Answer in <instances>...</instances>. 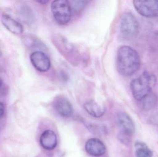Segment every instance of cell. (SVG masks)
Instances as JSON below:
<instances>
[{
    "label": "cell",
    "instance_id": "4",
    "mask_svg": "<svg viewBox=\"0 0 158 157\" xmlns=\"http://www.w3.org/2000/svg\"><path fill=\"white\" fill-rule=\"evenodd\" d=\"M51 10L57 24L64 26L69 23L72 16V8L66 0H56L52 2Z\"/></svg>",
    "mask_w": 158,
    "mask_h": 157
},
{
    "label": "cell",
    "instance_id": "10",
    "mask_svg": "<svg viewBox=\"0 0 158 157\" xmlns=\"http://www.w3.org/2000/svg\"><path fill=\"white\" fill-rule=\"evenodd\" d=\"M40 143L44 149L47 150H53L57 144L56 135L51 130L44 131L40 137Z\"/></svg>",
    "mask_w": 158,
    "mask_h": 157
},
{
    "label": "cell",
    "instance_id": "19",
    "mask_svg": "<svg viewBox=\"0 0 158 157\" xmlns=\"http://www.w3.org/2000/svg\"><path fill=\"white\" fill-rule=\"evenodd\" d=\"M2 79L0 78V89H1V88H2Z\"/></svg>",
    "mask_w": 158,
    "mask_h": 157
},
{
    "label": "cell",
    "instance_id": "3",
    "mask_svg": "<svg viewBox=\"0 0 158 157\" xmlns=\"http://www.w3.org/2000/svg\"><path fill=\"white\" fill-rule=\"evenodd\" d=\"M138 22L133 14L126 12L123 14L120 21V31L122 37L130 40L136 37L139 33Z\"/></svg>",
    "mask_w": 158,
    "mask_h": 157
},
{
    "label": "cell",
    "instance_id": "8",
    "mask_svg": "<svg viewBox=\"0 0 158 157\" xmlns=\"http://www.w3.org/2000/svg\"><path fill=\"white\" fill-rule=\"evenodd\" d=\"M85 149L87 154L94 157H99L106 153V146L103 142L97 138L89 139L85 145Z\"/></svg>",
    "mask_w": 158,
    "mask_h": 157
},
{
    "label": "cell",
    "instance_id": "11",
    "mask_svg": "<svg viewBox=\"0 0 158 157\" xmlns=\"http://www.w3.org/2000/svg\"><path fill=\"white\" fill-rule=\"evenodd\" d=\"M1 20L5 27L13 34L19 35L24 31V28L22 25L8 15L3 14Z\"/></svg>",
    "mask_w": 158,
    "mask_h": 157
},
{
    "label": "cell",
    "instance_id": "1",
    "mask_svg": "<svg viewBox=\"0 0 158 157\" xmlns=\"http://www.w3.org/2000/svg\"><path fill=\"white\" fill-rule=\"evenodd\" d=\"M141 66V59L137 52L131 47L122 46L118 50L116 68L121 75L129 77L135 73Z\"/></svg>",
    "mask_w": 158,
    "mask_h": 157
},
{
    "label": "cell",
    "instance_id": "20",
    "mask_svg": "<svg viewBox=\"0 0 158 157\" xmlns=\"http://www.w3.org/2000/svg\"><path fill=\"white\" fill-rule=\"evenodd\" d=\"M2 50H1V48H0V57L2 56Z\"/></svg>",
    "mask_w": 158,
    "mask_h": 157
},
{
    "label": "cell",
    "instance_id": "17",
    "mask_svg": "<svg viewBox=\"0 0 158 157\" xmlns=\"http://www.w3.org/2000/svg\"><path fill=\"white\" fill-rule=\"evenodd\" d=\"M5 107L3 104L0 102V118H2L3 116L5 113Z\"/></svg>",
    "mask_w": 158,
    "mask_h": 157
},
{
    "label": "cell",
    "instance_id": "13",
    "mask_svg": "<svg viewBox=\"0 0 158 157\" xmlns=\"http://www.w3.org/2000/svg\"><path fill=\"white\" fill-rule=\"evenodd\" d=\"M19 19L25 24H32L35 21V15L32 9L28 6H23L18 12Z\"/></svg>",
    "mask_w": 158,
    "mask_h": 157
},
{
    "label": "cell",
    "instance_id": "21",
    "mask_svg": "<svg viewBox=\"0 0 158 157\" xmlns=\"http://www.w3.org/2000/svg\"><path fill=\"white\" fill-rule=\"evenodd\" d=\"M2 67H1V65H0V72H1V71H2Z\"/></svg>",
    "mask_w": 158,
    "mask_h": 157
},
{
    "label": "cell",
    "instance_id": "9",
    "mask_svg": "<svg viewBox=\"0 0 158 157\" xmlns=\"http://www.w3.org/2000/svg\"><path fill=\"white\" fill-rule=\"evenodd\" d=\"M53 106L57 113L64 118H69L73 114L72 105L65 98L57 97L54 101Z\"/></svg>",
    "mask_w": 158,
    "mask_h": 157
},
{
    "label": "cell",
    "instance_id": "2",
    "mask_svg": "<svg viewBox=\"0 0 158 157\" xmlns=\"http://www.w3.org/2000/svg\"><path fill=\"white\" fill-rule=\"evenodd\" d=\"M156 82V76L148 72H144L140 76L132 80L130 87L134 98L138 101L143 99L152 92Z\"/></svg>",
    "mask_w": 158,
    "mask_h": 157
},
{
    "label": "cell",
    "instance_id": "18",
    "mask_svg": "<svg viewBox=\"0 0 158 157\" xmlns=\"http://www.w3.org/2000/svg\"><path fill=\"white\" fill-rule=\"evenodd\" d=\"M37 2L41 4H45L49 2V1L48 0H40V1H37Z\"/></svg>",
    "mask_w": 158,
    "mask_h": 157
},
{
    "label": "cell",
    "instance_id": "15",
    "mask_svg": "<svg viewBox=\"0 0 158 157\" xmlns=\"http://www.w3.org/2000/svg\"><path fill=\"white\" fill-rule=\"evenodd\" d=\"M140 101L142 108L144 110H149L153 108L156 105L158 97L156 94L152 92Z\"/></svg>",
    "mask_w": 158,
    "mask_h": 157
},
{
    "label": "cell",
    "instance_id": "16",
    "mask_svg": "<svg viewBox=\"0 0 158 157\" xmlns=\"http://www.w3.org/2000/svg\"><path fill=\"white\" fill-rule=\"evenodd\" d=\"M72 2L73 3V8L76 11H80L85 6L86 1H72Z\"/></svg>",
    "mask_w": 158,
    "mask_h": 157
},
{
    "label": "cell",
    "instance_id": "5",
    "mask_svg": "<svg viewBox=\"0 0 158 157\" xmlns=\"http://www.w3.org/2000/svg\"><path fill=\"white\" fill-rule=\"evenodd\" d=\"M133 5L137 12L144 17L158 16V1H134Z\"/></svg>",
    "mask_w": 158,
    "mask_h": 157
},
{
    "label": "cell",
    "instance_id": "6",
    "mask_svg": "<svg viewBox=\"0 0 158 157\" xmlns=\"http://www.w3.org/2000/svg\"><path fill=\"white\" fill-rule=\"evenodd\" d=\"M30 61L34 68L40 72L49 71L51 66L50 58L44 53L35 51L30 55Z\"/></svg>",
    "mask_w": 158,
    "mask_h": 157
},
{
    "label": "cell",
    "instance_id": "12",
    "mask_svg": "<svg viewBox=\"0 0 158 157\" xmlns=\"http://www.w3.org/2000/svg\"><path fill=\"white\" fill-rule=\"evenodd\" d=\"M84 108L88 114L95 118H100L105 113V109L94 100L85 102Z\"/></svg>",
    "mask_w": 158,
    "mask_h": 157
},
{
    "label": "cell",
    "instance_id": "14",
    "mask_svg": "<svg viewBox=\"0 0 158 157\" xmlns=\"http://www.w3.org/2000/svg\"><path fill=\"white\" fill-rule=\"evenodd\" d=\"M135 148L137 157H153V152L144 142L136 141L135 144Z\"/></svg>",
    "mask_w": 158,
    "mask_h": 157
},
{
    "label": "cell",
    "instance_id": "7",
    "mask_svg": "<svg viewBox=\"0 0 158 157\" xmlns=\"http://www.w3.org/2000/svg\"><path fill=\"white\" fill-rule=\"evenodd\" d=\"M117 120L121 129V134L131 138L135 132V126L131 117L126 112H120L117 114Z\"/></svg>",
    "mask_w": 158,
    "mask_h": 157
}]
</instances>
